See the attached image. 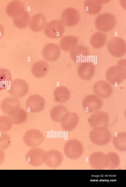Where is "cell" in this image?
<instances>
[{
	"mask_svg": "<svg viewBox=\"0 0 126 187\" xmlns=\"http://www.w3.org/2000/svg\"><path fill=\"white\" fill-rule=\"evenodd\" d=\"M106 77L107 80L113 85L121 83L126 78V61L122 59L117 65L110 67L107 71Z\"/></svg>",
	"mask_w": 126,
	"mask_h": 187,
	"instance_id": "obj_1",
	"label": "cell"
},
{
	"mask_svg": "<svg viewBox=\"0 0 126 187\" xmlns=\"http://www.w3.org/2000/svg\"><path fill=\"white\" fill-rule=\"evenodd\" d=\"M89 137L92 142L100 146L108 144L112 137L111 133L107 128L101 126L93 128L90 132Z\"/></svg>",
	"mask_w": 126,
	"mask_h": 187,
	"instance_id": "obj_2",
	"label": "cell"
},
{
	"mask_svg": "<svg viewBox=\"0 0 126 187\" xmlns=\"http://www.w3.org/2000/svg\"><path fill=\"white\" fill-rule=\"evenodd\" d=\"M116 23L115 16L109 13H103L98 15L95 21L96 28L102 32L109 31L114 27Z\"/></svg>",
	"mask_w": 126,
	"mask_h": 187,
	"instance_id": "obj_3",
	"label": "cell"
},
{
	"mask_svg": "<svg viewBox=\"0 0 126 187\" xmlns=\"http://www.w3.org/2000/svg\"><path fill=\"white\" fill-rule=\"evenodd\" d=\"M65 25L60 19L51 21L46 24L44 30L45 34L52 39L59 38L63 35Z\"/></svg>",
	"mask_w": 126,
	"mask_h": 187,
	"instance_id": "obj_4",
	"label": "cell"
},
{
	"mask_svg": "<svg viewBox=\"0 0 126 187\" xmlns=\"http://www.w3.org/2000/svg\"><path fill=\"white\" fill-rule=\"evenodd\" d=\"M107 48L110 53L112 56L116 57H121L126 53V42L120 37H113L108 41Z\"/></svg>",
	"mask_w": 126,
	"mask_h": 187,
	"instance_id": "obj_5",
	"label": "cell"
},
{
	"mask_svg": "<svg viewBox=\"0 0 126 187\" xmlns=\"http://www.w3.org/2000/svg\"><path fill=\"white\" fill-rule=\"evenodd\" d=\"M7 89L8 92L10 95L18 98L25 96L29 91V87L27 82L19 78L12 80Z\"/></svg>",
	"mask_w": 126,
	"mask_h": 187,
	"instance_id": "obj_6",
	"label": "cell"
},
{
	"mask_svg": "<svg viewBox=\"0 0 126 187\" xmlns=\"http://www.w3.org/2000/svg\"><path fill=\"white\" fill-rule=\"evenodd\" d=\"M64 151L67 157L71 159H76L81 156L83 148L79 141L76 139H72L66 142L64 146Z\"/></svg>",
	"mask_w": 126,
	"mask_h": 187,
	"instance_id": "obj_7",
	"label": "cell"
},
{
	"mask_svg": "<svg viewBox=\"0 0 126 187\" xmlns=\"http://www.w3.org/2000/svg\"><path fill=\"white\" fill-rule=\"evenodd\" d=\"M103 104L102 99L97 95L89 94L83 98L82 106L85 111L89 113L97 112L101 108Z\"/></svg>",
	"mask_w": 126,
	"mask_h": 187,
	"instance_id": "obj_8",
	"label": "cell"
},
{
	"mask_svg": "<svg viewBox=\"0 0 126 187\" xmlns=\"http://www.w3.org/2000/svg\"><path fill=\"white\" fill-rule=\"evenodd\" d=\"M46 152L39 148L31 149L26 155V160L29 164L32 166H40L44 163Z\"/></svg>",
	"mask_w": 126,
	"mask_h": 187,
	"instance_id": "obj_9",
	"label": "cell"
},
{
	"mask_svg": "<svg viewBox=\"0 0 126 187\" xmlns=\"http://www.w3.org/2000/svg\"><path fill=\"white\" fill-rule=\"evenodd\" d=\"M44 140V137L42 132L35 129L28 130L24 136L25 143L31 147H35L39 146L42 143Z\"/></svg>",
	"mask_w": 126,
	"mask_h": 187,
	"instance_id": "obj_10",
	"label": "cell"
},
{
	"mask_svg": "<svg viewBox=\"0 0 126 187\" xmlns=\"http://www.w3.org/2000/svg\"><path fill=\"white\" fill-rule=\"evenodd\" d=\"M80 18L78 11L72 7H68L64 9L61 16V20L64 25L71 27L76 25Z\"/></svg>",
	"mask_w": 126,
	"mask_h": 187,
	"instance_id": "obj_11",
	"label": "cell"
},
{
	"mask_svg": "<svg viewBox=\"0 0 126 187\" xmlns=\"http://www.w3.org/2000/svg\"><path fill=\"white\" fill-rule=\"evenodd\" d=\"M88 121L93 128L98 126L106 127L109 123V117L107 113L98 111L92 114L89 118Z\"/></svg>",
	"mask_w": 126,
	"mask_h": 187,
	"instance_id": "obj_12",
	"label": "cell"
},
{
	"mask_svg": "<svg viewBox=\"0 0 126 187\" xmlns=\"http://www.w3.org/2000/svg\"><path fill=\"white\" fill-rule=\"evenodd\" d=\"M89 161L92 168L96 169H102L107 168L108 160L107 155L100 152L92 153L90 156Z\"/></svg>",
	"mask_w": 126,
	"mask_h": 187,
	"instance_id": "obj_13",
	"label": "cell"
},
{
	"mask_svg": "<svg viewBox=\"0 0 126 187\" xmlns=\"http://www.w3.org/2000/svg\"><path fill=\"white\" fill-rule=\"evenodd\" d=\"M45 102L44 98L38 94L30 96L26 102L27 108L30 112L37 113L42 111L45 106Z\"/></svg>",
	"mask_w": 126,
	"mask_h": 187,
	"instance_id": "obj_14",
	"label": "cell"
},
{
	"mask_svg": "<svg viewBox=\"0 0 126 187\" xmlns=\"http://www.w3.org/2000/svg\"><path fill=\"white\" fill-rule=\"evenodd\" d=\"M63 156L61 153L55 150H50L46 152L44 163L49 167L54 168L62 163Z\"/></svg>",
	"mask_w": 126,
	"mask_h": 187,
	"instance_id": "obj_15",
	"label": "cell"
},
{
	"mask_svg": "<svg viewBox=\"0 0 126 187\" xmlns=\"http://www.w3.org/2000/svg\"><path fill=\"white\" fill-rule=\"evenodd\" d=\"M93 89L96 95L104 99L109 97L113 92L111 85L107 81L103 80L96 82L94 85Z\"/></svg>",
	"mask_w": 126,
	"mask_h": 187,
	"instance_id": "obj_16",
	"label": "cell"
},
{
	"mask_svg": "<svg viewBox=\"0 0 126 187\" xmlns=\"http://www.w3.org/2000/svg\"><path fill=\"white\" fill-rule=\"evenodd\" d=\"M95 66L90 62H81L77 69L78 75L81 79L86 80H89L93 76L95 72Z\"/></svg>",
	"mask_w": 126,
	"mask_h": 187,
	"instance_id": "obj_17",
	"label": "cell"
},
{
	"mask_svg": "<svg viewBox=\"0 0 126 187\" xmlns=\"http://www.w3.org/2000/svg\"><path fill=\"white\" fill-rule=\"evenodd\" d=\"M61 53V49L57 44L49 43L44 47L42 51L44 58L47 61L53 62L59 58Z\"/></svg>",
	"mask_w": 126,
	"mask_h": 187,
	"instance_id": "obj_18",
	"label": "cell"
},
{
	"mask_svg": "<svg viewBox=\"0 0 126 187\" xmlns=\"http://www.w3.org/2000/svg\"><path fill=\"white\" fill-rule=\"evenodd\" d=\"M70 52L71 59L77 63L82 62L86 59L89 54L88 48L82 45L76 46Z\"/></svg>",
	"mask_w": 126,
	"mask_h": 187,
	"instance_id": "obj_19",
	"label": "cell"
},
{
	"mask_svg": "<svg viewBox=\"0 0 126 187\" xmlns=\"http://www.w3.org/2000/svg\"><path fill=\"white\" fill-rule=\"evenodd\" d=\"M79 118L78 114L74 112H68L66 114L61 121V125L65 131H71L78 125Z\"/></svg>",
	"mask_w": 126,
	"mask_h": 187,
	"instance_id": "obj_20",
	"label": "cell"
},
{
	"mask_svg": "<svg viewBox=\"0 0 126 187\" xmlns=\"http://www.w3.org/2000/svg\"><path fill=\"white\" fill-rule=\"evenodd\" d=\"M47 22L45 16L42 14L38 13L33 15L30 18L29 25L30 29L35 32H40L44 28Z\"/></svg>",
	"mask_w": 126,
	"mask_h": 187,
	"instance_id": "obj_21",
	"label": "cell"
},
{
	"mask_svg": "<svg viewBox=\"0 0 126 187\" xmlns=\"http://www.w3.org/2000/svg\"><path fill=\"white\" fill-rule=\"evenodd\" d=\"M20 101L17 98L9 97L4 98L2 101L0 108L5 114L9 115L20 107Z\"/></svg>",
	"mask_w": 126,
	"mask_h": 187,
	"instance_id": "obj_22",
	"label": "cell"
},
{
	"mask_svg": "<svg viewBox=\"0 0 126 187\" xmlns=\"http://www.w3.org/2000/svg\"><path fill=\"white\" fill-rule=\"evenodd\" d=\"M24 3L20 1H13L7 6L6 11L8 15L13 18L20 15L25 10Z\"/></svg>",
	"mask_w": 126,
	"mask_h": 187,
	"instance_id": "obj_23",
	"label": "cell"
},
{
	"mask_svg": "<svg viewBox=\"0 0 126 187\" xmlns=\"http://www.w3.org/2000/svg\"><path fill=\"white\" fill-rule=\"evenodd\" d=\"M49 68L48 63L45 61H40L32 65L31 71L33 75L35 77L41 78L44 77L47 73Z\"/></svg>",
	"mask_w": 126,
	"mask_h": 187,
	"instance_id": "obj_24",
	"label": "cell"
},
{
	"mask_svg": "<svg viewBox=\"0 0 126 187\" xmlns=\"http://www.w3.org/2000/svg\"><path fill=\"white\" fill-rule=\"evenodd\" d=\"M78 38L76 36L68 35L63 37L61 39L60 45L63 50L67 52L70 51L74 47L77 45Z\"/></svg>",
	"mask_w": 126,
	"mask_h": 187,
	"instance_id": "obj_25",
	"label": "cell"
},
{
	"mask_svg": "<svg viewBox=\"0 0 126 187\" xmlns=\"http://www.w3.org/2000/svg\"><path fill=\"white\" fill-rule=\"evenodd\" d=\"M55 101L61 103H65L68 101L70 97V91L66 87L60 86L57 87L53 92Z\"/></svg>",
	"mask_w": 126,
	"mask_h": 187,
	"instance_id": "obj_26",
	"label": "cell"
},
{
	"mask_svg": "<svg viewBox=\"0 0 126 187\" xmlns=\"http://www.w3.org/2000/svg\"><path fill=\"white\" fill-rule=\"evenodd\" d=\"M102 1L100 0H86L84 3L85 11L91 14H98L100 11L102 6Z\"/></svg>",
	"mask_w": 126,
	"mask_h": 187,
	"instance_id": "obj_27",
	"label": "cell"
},
{
	"mask_svg": "<svg viewBox=\"0 0 126 187\" xmlns=\"http://www.w3.org/2000/svg\"><path fill=\"white\" fill-rule=\"evenodd\" d=\"M107 36L104 33L97 31L92 36L90 39V43L94 48L98 49L103 47L106 44Z\"/></svg>",
	"mask_w": 126,
	"mask_h": 187,
	"instance_id": "obj_28",
	"label": "cell"
},
{
	"mask_svg": "<svg viewBox=\"0 0 126 187\" xmlns=\"http://www.w3.org/2000/svg\"><path fill=\"white\" fill-rule=\"evenodd\" d=\"M68 112L64 106L59 105L54 106L51 110L50 116L51 119L56 122H61L65 115Z\"/></svg>",
	"mask_w": 126,
	"mask_h": 187,
	"instance_id": "obj_29",
	"label": "cell"
},
{
	"mask_svg": "<svg viewBox=\"0 0 126 187\" xmlns=\"http://www.w3.org/2000/svg\"><path fill=\"white\" fill-rule=\"evenodd\" d=\"M9 116L13 123L19 125L24 122L27 118V114L25 111L20 107L11 113Z\"/></svg>",
	"mask_w": 126,
	"mask_h": 187,
	"instance_id": "obj_30",
	"label": "cell"
},
{
	"mask_svg": "<svg viewBox=\"0 0 126 187\" xmlns=\"http://www.w3.org/2000/svg\"><path fill=\"white\" fill-rule=\"evenodd\" d=\"M12 80L10 71L6 68H0V90L8 88Z\"/></svg>",
	"mask_w": 126,
	"mask_h": 187,
	"instance_id": "obj_31",
	"label": "cell"
},
{
	"mask_svg": "<svg viewBox=\"0 0 126 187\" xmlns=\"http://www.w3.org/2000/svg\"><path fill=\"white\" fill-rule=\"evenodd\" d=\"M112 142L114 147L118 150L121 151L126 150V133L121 132L114 136Z\"/></svg>",
	"mask_w": 126,
	"mask_h": 187,
	"instance_id": "obj_32",
	"label": "cell"
},
{
	"mask_svg": "<svg viewBox=\"0 0 126 187\" xmlns=\"http://www.w3.org/2000/svg\"><path fill=\"white\" fill-rule=\"evenodd\" d=\"M30 19L29 13L25 10L20 16L13 18V21L16 26L18 28L23 29L26 28L29 25Z\"/></svg>",
	"mask_w": 126,
	"mask_h": 187,
	"instance_id": "obj_33",
	"label": "cell"
},
{
	"mask_svg": "<svg viewBox=\"0 0 126 187\" xmlns=\"http://www.w3.org/2000/svg\"><path fill=\"white\" fill-rule=\"evenodd\" d=\"M13 122L11 118L5 115L0 116V131L7 132L11 128Z\"/></svg>",
	"mask_w": 126,
	"mask_h": 187,
	"instance_id": "obj_34",
	"label": "cell"
},
{
	"mask_svg": "<svg viewBox=\"0 0 126 187\" xmlns=\"http://www.w3.org/2000/svg\"><path fill=\"white\" fill-rule=\"evenodd\" d=\"M108 160V165L107 168L114 169L119 165L120 160L118 155L114 153H110L107 155Z\"/></svg>",
	"mask_w": 126,
	"mask_h": 187,
	"instance_id": "obj_35",
	"label": "cell"
},
{
	"mask_svg": "<svg viewBox=\"0 0 126 187\" xmlns=\"http://www.w3.org/2000/svg\"><path fill=\"white\" fill-rule=\"evenodd\" d=\"M11 140L9 135L0 131V149L3 150L8 148L10 145Z\"/></svg>",
	"mask_w": 126,
	"mask_h": 187,
	"instance_id": "obj_36",
	"label": "cell"
},
{
	"mask_svg": "<svg viewBox=\"0 0 126 187\" xmlns=\"http://www.w3.org/2000/svg\"><path fill=\"white\" fill-rule=\"evenodd\" d=\"M5 158V154L4 151L0 149V165L4 161Z\"/></svg>",
	"mask_w": 126,
	"mask_h": 187,
	"instance_id": "obj_37",
	"label": "cell"
},
{
	"mask_svg": "<svg viewBox=\"0 0 126 187\" xmlns=\"http://www.w3.org/2000/svg\"><path fill=\"white\" fill-rule=\"evenodd\" d=\"M4 32L3 27L1 24H0V39L3 35Z\"/></svg>",
	"mask_w": 126,
	"mask_h": 187,
	"instance_id": "obj_38",
	"label": "cell"
}]
</instances>
